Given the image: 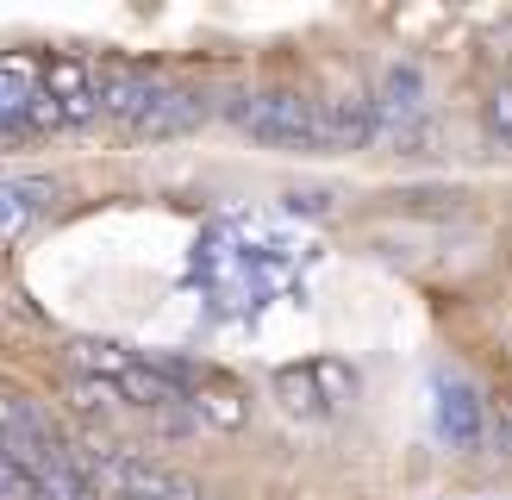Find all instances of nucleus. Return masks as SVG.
Returning a JSON list of instances; mask_svg holds the SVG:
<instances>
[{
	"instance_id": "17",
	"label": "nucleus",
	"mask_w": 512,
	"mask_h": 500,
	"mask_svg": "<svg viewBox=\"0 0 512 500\" xmlns=\"http://www.w3.org/2000/svg\"><path fill=\"white\" fill-rule=\"evenodd\" d=\"M506 344H512V325H506Z\"/></svg>"
},
{
	"instance_id": "11",
	"label": "nucleus",
	"mask_w": 512,
	"mask_h": 500,
	"mask_svg": "<svg viewBox=\"0 0 512 500\" xmlns=\"http://www.w3.org/2000/svg\"><path fill=\"white\" fill-rule=\"evenodd\" d=\"M313 382H319L325 413H344L350 400H356V369H350V363H338V357H319V363H313Z\"/></svg>"
},
{
	"instance_id": "16",
	"label": "nucleus",
	"mask_w": 512,
	"mask_h": 500,
	"mask_svg": "<svg viewBox=\"0 0 512 500\" xmlns=\"http://www.w3.org/2000/svg\"><path fill=\"white\" fill-rule=\"evenodd\" d=\"M294 213H331V194H294Z\"/></svg>"
},
{
	"instance_id": "7",
	"label": "nucleus",
	"mask_w": 512,
	"mask_h": 500,
	"mask_svg": "<svg viewBox=\"0 0 512 500\" xmlns=\"http://www.w3.org/2000/svg\"><path fill=\"white\" fill-rule=\"evenodd\" d=\"M375 138V107L369 94H338L319 107V150H356Z\"/></svg>"
},
{
	"instance_id": "4",
	"label": "nucleus",
	"mask_w": 512,
	"mask_h": 500,
	"mask_svg": "<svg viewBox=\"0 0 512 500\" xmlns=\"http://www.w3.org/2000/svg\"><path fill=\"white\" fill-rule=\"evenodd\" d=\"M431 394H438L431 419H438V438L450 450H475L488 438V407H481L475 382H463V375H431Z\"/></svg>"
},
{
	"instance_id": "5",
	"label": "nucleus",
	"mask_w": 512,
	"mask_h": 500,
	"mask_svg": "<svg viewBox=\"0 0 512 500\" xmlns=\"http://www.w3.org/2000/svg\"><path fill=\"white\" fill-rule=\"evenodd\" d=\"M369 107H375V132H388V138L419 132V119H425V75L413 63H388L381 82H375V94H369Z\"/></svg>"
},
{
	"instance_id": "15",
	"label": "nucleus",
	"mask_w": 512,
	"mask_h": 500,
	"mask_svg": "<svg viewBox=\"0 0 512 500\" xmlns=\"http://www.w3.org/2000/svg\"><path fill=\"white\" fill-rule=\"evenodd\" d=\"M494 438H500V450H512V400L494 413Z\"/></svg>"
},
{
	"instance_id": "8",
	"label": "nucleus",
	"mask_w": 512,
	"mask_h": 500,
	"mask_svg": "<svg viewBox=\"0 0 512 500\" xmlns=\"http://www.w3.org/2000/svg\"><path fill=\"white\" fill-rule=\"evenodd\" d=\"M163 94L157 75H144V69H113V75H100V113H113L125 125H138L144 107Z\"/></svg>"
},
{
	"instance_id": "13",
	"label": "nucleus",
	"mask_w": 512,
	"mask_h": 500,
	"mask_svg": "<svg viewBox=\"0 0 512 500\" xmlns=\"http://www.w3.org/2000/svg\"><path fill=\"white\" fill-rule=\"evenodd\" d=\"M19 119H25V132H63V125H69V119H63V100H50L44 88L25 100V113H19Z\"/></svg>"
},
{
	"instance_id": "6",
	"label": "nucleus",
	"mask_w": 512,
	"mask_h": 500,
	"mask_svg": "<svg viewBox=\"0 0 512 500\" xmlns=\"http://www.w3.org/2000/svg\"><path fill=\"white\" fill-rule=\"evenodd\" d=\"M200 125H207V100H200L194 88H163L132 132L138 138H188V132H200Z\"/></svg>"
},
{
	"instance_id": "10",
	"label": "nucleus",
	"mask_w": 512,
	"mask_h": 500,
	"mask_svg": "<svg viewBox=\"0 0 512 500\" xmlns=\"http://www.w3.org/2000/svg\"><path fill=\"white\" fill-rule=\"evenodd\" d=\"M275 394L288 413H306V419H325V400H319V382H313V363H294L275 375Z\"/></svg>"
},
{
	"instance_id": "3",
	"label": "nucleus",
	"mask_w": 512,
	"mask_h": 500,
	"mask_svg": "<svg viewBox=\"0 0 512 500\" xmlns=\"http://www.w3.org/2000/svg\"><path fill=\"white\" fill-rule=\"evenodd\" d=\"M225 113H232L256 144H275V150H319V100L306 94H232L225 100Z\"/></svg>"
},
{
	"instance_id": "1",
	"label": "nucleus",
	"mask_w": 512,
	"mask_h": 500,
	"mask_svg": "<svg viewBox=\"0 0 512 500\" xmlns=\"http://www.w3.org/2000/svg\"><path fill=\"white\" fill-rule=\"evenodd\" d=\"M69 457L94 482L100 500H200V482H188L182 469H163L157 457H138V450L69 438Z\"/></svg>"
},
{
	"instance_id": "14",
	"label": "nucleus",
	"mask_w": 512,
	"mask_h": 500,
	"mask_svg": "<svg viewBox=\"0 0 512 500\" xmlns=\"http://www.w3.org/2000/svg\"><path fill=\"white\" fill-rule=\"evenodd\" d=\"M488 132H494L500 144H512V82L488 94Z\"/></svg>"
},
{
	"instance_id": "9",
	"label": "nucleus",
	"mask_w": 512,
	"mask_h": 500,
	"mask_svg": "<svg viewBox=\"0 0 512 500\" xmlns=\"http://www.w3.org/2000/svg\"><path fill=\"white\" fill-rule=\"evenodd\" d=\"M44 194H50V182H0V244H13L44 213Z\"/></svg>"
},
{
	"instance_id": "12",
	"label": "nucleus",
	"mask_w": 512,
	"mask_h": 500,
	"mask_svg": "<svg viewBox=\"0 0 512 500\" xmlns=\"http://www.w3.org/2000/svg\"><path fill=\"white\" fill-rule=\"evenodd\" d=\"M194 413H207L213 425H244V394L225 382V388H200V394H182Z\"/></svg>"
},
{
	"instance_id": "2",
	"label": "nucleus",
	"mask_w": 512,
	"mask_h": 500,
	"mask_svg": "<svg viewBox=\"0 0 512 500\" xmlns=\"http://www.w3.org/2000/svg\"><path fill=\"white\" fill-rule=\"evenodd\" d=\"M69 363L82 369L88 382H107L125 407H144V413H182V407H188L182 388H175L163 369H150V357H138V350H125V344L75 338V344H69Z\"/></svg>"
}]
</instances>
